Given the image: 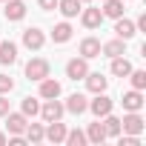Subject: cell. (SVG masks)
<instances>
[{
    "label": "cell",
    "mask_w": 146,
    "mask_h": 146,
    "mask_svg": "<svg viewBox=\"0 0 146 146\" xmlns=\"http://www.w3.org/2000/svg\"><path fill=\"white\" fill-rule=\"evenodd\" d=\"M49 75H52V66H49L46 57H32V60L26 63V78H29V80L40 83V80L49 78Z\"/></svg>",
    "instance_id": "cell-1"
},
{
    "label": "cell",
    "mask_w": 146,
    "mask_h": 146,
    "mask_svg": "<svg viewBox=\"0 0 146 146\" xmlns=\"http://www.w3.org/2000/svg\"><path fill=\"white\" fill-rule=\"evenodd\" d=\"M86 112H92L95 117H106L109 112H115V100H112L106 92H98L95 100H89V109H86Z\"/></svg>",
    "instance_id": "cell-2"
},
{
    "label": "cell",
    "mask_w": 146,
    "mask_h": 146,
    "mask_svg": "<svg viewBox=\"0 0 146 146\" xmlns=\"http://www.w3.org/2000/svg\"><path fill=\"white\" fill-rule=\"evenodd\" d=\"M146 129V120L140 117V112H126L123 120H120V132L123 135H143Z\"/></svg>",
    "instance_id": "cell-3"
},
{
    "label": "cell",
    "mask_w": 146,
    "mask_h": 146,
    "mask_svg": "<svg viewBox=\"0 0 146 146\" xmlns=\"http://www.w3.org/2000/svg\"><path fill=\"white\" fill-rule=\"evenodd\" d=\"M86 75H89V60H86V57H72V60L66 63V78H69V80L78 83V80H83Z\"/></svg>",
    "instance_id": "cell-4"
},
{
    "label": "cell",
    "mask_w": 146,
    "mask_h": 146,
    "mask_svg": "<svg viewBox=\"0 0 146 146\" xmlns=\"http://www.w3.org/2000/svg\"><path fill=\"white\" fill-rule=\"evenodd\" d=\"M23 46H26L29 52H40V49L46 46V35H43V29L29 26V29L23 32Z\"/></svg>",
    "instance_id": "cell-5"
},
{
    "label": "cell",
    "mask_w": 146,
    "mask_h": 146,
    "mask_svg": "<svg viewBox=\"0 0 146 146\" xmlns=\"http://www.w3.org/2000/svg\"><path fill=\"white\" fill-rule=\"evenodd\" d=\"M37 115H40L46 123H52V120H60V117L66 115V109H63V103H60L57 98H49V100L40 106V112H37Z\"/></svg>",
    "instance_id": "cell-6"
},
{
    "label": "cell",
    "mask_w": 146,
    "mask_h": 146,
    "mask_svg": "<svg viewBox=\"0 0 146 146\" xmlns=\"http://www.w3.org/2000/svg\"><path fill=\"white\" fill-rule=\"evenodd\" d=\"M143 92L140 89H129V92H123V98H120V106H123V112H140L143 109Z\"/></svg>",
    "instance_id": "cell-7"
},
{
    "label": "cell",
    "mask_w": 146,
    "mask_h": 146,
    "mask_svg": "<svg viewBox=\"0 0 146 146\" xmlns=\"http://www.w3.org/2000/svg\"><path fill=\"white\" fill-rule=\"evenodd\" d=\"M26 123H29V117L23 112H9L6 115V132L9 135H23L26 132Z\"/></svg>",
    "instance_id": "cell-8"
},
{
    "label": "cell",
    "mask_w": 146,
    "mask_h": 146,
    "mask_svg": "<svg viewBox=\"0 0 146 146\" xmlns=\"http://www.w3.org/2000/svg\"><path fill=\"white\" fill-rule=\"evenodd\" d=\"M63 137H66V123H60V120H52V123H46V129H43V140H49V143H63Z\"/></svg>",
    "instance_id": "cell-9"
},
{
    "label": "cell",
    "mask_w": 146,
    "mask_h": 146,
    "mask_svg": "<svg viewBox=\"0 0 146 146\" xmlns=\"http://www.w3.org/2000/svg\"><path fill=\"white\" fill-rule=\"evenodd\" d=\"M63 109H66L69 115H83V112L89 109V100H86V95H80V92H75V95H69V98H66V103H63Z\"/></svg>",
    "instance_id": "cell-10"
},
{
    "label": "cell",
    "mask_w": 146,
    "mask_h": 146,
    "mask_svg": "<svg viewBox=\"0 0 146 146\" xmlns=\"http://www.w3.org/2000/svg\"><path fill=\"white\" fill-rule=\"evenodd\" d=\"M3 15H6V20H9V23H17V20H23V17H26V3H23V0H6Z\"/></svg>",
    "instance_id": "cell-11"
},
{
    "label": "cell",
    "mask_w": 146,
    "mask_h": 146,
    "mask_svg": "<svg viewBox=\"0 0 146 146\" xmlns=\"http://www.w3.org/2000/svg\"><path fill=\"white\" fill-rule=\"evenodd\" d=\"M115 35H117L120 40H132V37L137 35L135 20H129V17H117V20H115Z\"/></svg>",
    "instance_id": "cell-12"
},
{
    "label": "cell",
    "mask_w": 146,
    "mask_h": 146,
    "mask_svg": "<svg viewBox=\"0 0 146 146\" xmlns=\"http://www.w3.org/2000/svg\"><path fill=\"white\" fill-rule=\"evenodd\" d=\"M78 52H80V57L95 60V57H100V40H98V37H83Z\"/></svg>",
    "instance_id": "cell-13"
},
{
    "label": "cell",
    "mask_w": 146,
    "mask_h": 146,
    "mask_svg": "<svg viewBox=\"0 0 146 146\" xmlns=\"http://www.w3.org/2000/svg\"><path fill=\"white\" fill-rule=\"evenodd\" d=\"M100 54L103 57H120V54H126V40H120V37H115V40H109V43H100Z\"/></svg>",
    "instance_id": "cell-14"
},
{
    "label": "cell",
    "mask_w": 146,
    "mask_h": 146,
    "mask_svg": "<svg viewBox=\"0 0 146 146\" xmlns=\"http://www.w3.org/2000/svg\"><path fill=\"white\" fill-rule=\"evenodd\" d=\"M60 92H63V86H60V80H54L52 75L40 80V98H43V100H49V98H60Z\"/></svg>",
    "instance_id": "cell-15"
},
{
    "label": "cell",
    "mask_w": 146,
    "mask_h": 146,
    "mask_svg": "<svg viewBox=\"0 0 146 146\" xmlns=\"http://www.w3.org/2000/svg\"><path fill=\"white\" fill-rule=\"evenodd\" d=\"M12 63H17V43L0 40V66H12Z\"/></svg>",
    "instance_id": "cell-16"
},
{
    "label": "cell",
    "mask_w": 146,
    "mask_h": 146,
    "mask_svg": "<svg viewBox=\"0 0 146 146\" xmlns=\"http://www.w3.org/2000/svg\"><path fill=\"white\" fill-rule=\"evenodd\" d=\"M83 80H86V89H89L92 95H98V92H106V86H109V78H103L100 72H89V75H86Z\"/></svg>",
    "instance_id": "cell-17"
},
{
    "label": "cell",
    "mask_w": 146,
    "mask_h": 146,
    "mask_svg": "<svg viewBox=\"0 0 146 146\" xmlns=\"http://www.w3.org/2000/svg\"><path fill=\"white\" fill-rule=\"evenodd\" d=\"M80 23L86 26V29H98L100 23H103V12L100 9H80Z\"/></svg>",
    "instance_id": "cell-18"
},
{
    "label": "cell",
    "mask_w": 146,
    "mask_h": 146,
    "mask_svg": "<svg viewBox=\"0 0 146 146\" xmlns=\"http://www.w3.org/2000/svg\"><path fill=\"white\" fill-rule=\"evenodd\" d=\"M80 9H83V3H80V0H57V12H60L66 20L78 17V15H80Z\"/></svg>",
    "instance_id": "cell-19"
},
{
    "label": "cell",
    "mask_w": 146,
    "mask_h": 146,
    "mask_svg": "<svg viewBox=\"0 0 146 146\" xmlns=\"http://www.w3.org/2000/svg\"><path fill=\"white\" fill-rule=\"evenodd\" d=\"M86 140L95 143V146H100V143L106 140V129H103V120H100V117H98L95 123H89V129H86Z\"/></svg>",
    "instance_id": "cell-20"
},
{
    "label": "cell",
    "mask_w": 146,
    "mask_h": 146,
    "mask_svg": "<svg viewBox=\"0 0 146 146\" xmlns=\"http://www.w3.org/2000/svg\"><path fill=\"white\" fill-rule=\"evenodd\" d=\"M100 12H103V17L117 20V17H123V12H126V0H106Z\"/></svg>",
    "instance_id": "cell-21"
},
{
    "label": "cell",
    "mask_w": 146,
    "mask_h": 146,
    "mask_svg": "<svg viewBox=\"0 0 146 146\" xmlns=\"http://www.w3.org/2000/svg\"><path fill=\"white\" fill-rule=\"evenodd\" d=\"M72 32H75L72 23L63 20V23H57V26L52 29V40H54V43H69V40H72Z\"/></svg>",
    "instance_id": "cell-22"
},
{
    "label": "cell",
    "mask_w": 146,
    "mask_h": 146,
    "mask_svg": "<svg viewBox=\"0 0 146 146\" xmlns=\"http://www.w3.org/2000/svg\"><path fill=\"white\" fill-rule=\"evenodd\" d=\"M109 72L115 78H129V72H132V63L120 54V57H112V66H109Z\"/></svg>",
    "instance_id": "cell-23"
},
{
    "label": "cell",
    "mask_w": 146,
    "mask_h": 146,
    "mask_svg": "<svg viewBox=\"0 0 146 146\" xmlns=\"http://www.w3.org/2000/svg\"><path fill=\"white\" fill-rule=\"evenodd\" d=\"M100 120H103L106 137H117V135H120V117H117V115H112V112H109V115H106V117H100Z\"/></svg>",
    "instance_id": "cell-24"
},
{
    "label": "cell",
    "mask_w": 146,
    "mask_h": 146,
    "mask_svg": "<svg viewBox=\"0 0 146 146\" xmlns=\"http://www.w3.org/2000/svg\"><path fill=\"white\" fill-rule=\"evenodd\" d=\"M43 129H46L43 123H26V132L23 135H26L29 143H43Z\"/></svg>",
    "instance_id": "cell-25"
},
{
    "label": "cell",
    "mask_w": 146,
    "mask_h": 146,
    "mask_svg": "<svg viewBox=\"0 0 146 146\" xmlns=\"http://www.w3.org/2000/svg\"><path fill=\"white\" fill-rule=\"evenodd\" d=\"M63 143H66V146H83V143H89V140H86V132H80V129H66Z\"/></svg>",
    "instance_id": "cell-26"
},
{
    "label": "cell",
    "mask_w": 146,
    "mask_h": 146,
    "mask_svg": "<svg viewBox=\"0 0 146 146\" xmlns=\"http://www.w3.org/2000/svg\"><path fill=\"white\" fill-rule=\"evenodd\" d=\"M20 112H23L26 117H37V112H40V100H37V98H23V100H20Z\"/></svg>",
    "instance_id": "cell-27"
},
{
    "label": "cell",
    "mask_w": 146,
    "mask_h": 146,
    "mask_svg": "<svg viewBox=\"0 0 146 146\" xmlns=\"http://www.w3.org/2000/svg\"><path fill=\"white\" fill-rule=\"evenodd\" d=\"M129 83H132V89H146V72L143 69H132L129 72Z\"/></svg>",
    "instance_id": "cell-28"
},
{
    "label": "cell",
    "mask_w": 146,
    "mask_h": 146,
    "mask_svg": "<svg viewBox=\"0 0 146 146\" xmlns=\"http://www.w3.org/2000/svg\"><path fill=\"white\" fill-rule=\"evenodd\" d=\"M117 143L120 146H140V135H117Z\"/></svg>",
    "instance_id": "cell-29"
},
{
    "label": "cell",
    "mask_w": 146,
    "mask_h": 146,
    "mask_svg": "<svg viewBox=\"0 0 146 146\" xmlns=\"http://www.w3.org/2000/svg\"><path fill=\"white\" fill-rule=\"evenodd\" d=\"M12 89H15V80L9 75H0V95H9Z\"/></svg>",
    "instance_id": "cell-30"
},
{
    "label": "cell",
    "mask_w": 146,
    "mask_h": 146,
    "mask_svg": "<svg viewBox=\"0 0 146 146\" xmlns=\"http://www.w3.org/2000/svg\"><path fill=\"white\" fill-rule=\"evenodd\" d=\"M9 112H12V106H9V98H6V95H0V117H6Z\"/></svg>",
    "instance_id": "cell-31"
},
{
    "label": "cell",
    "mask_w": 146,
    "mask_h": 146,
    "mask_svg": "<svg viewBox=\"0 0 146 146\" xmlns=\"http://www.w3.org/2000/svg\"><path fill=\"white\" fill-rule=\"evenodd\" d=\"M40 3V9L43 12H52V9H57V0H37Z\"/></svg>",
    "instance_id": "cell-32"
},
{
    "label": "cell",
    "mask_w": 146,
    "mask_h": 146,
    "mask_svg": "<svg viewBox=\"0 0 146 146\" xmlns=\"http://www.w3.org/2000/svg\"><path fill=\"white\" fill-rule=\"evenodd\" d=\"M6 137H9L6 132H0V146H6Z\"/></svg>",
    "instance_id": "cell-33"
},
{
    "label": "cell",
    "mask_w": 146,
    "mask_h": 146,
    "mask_svg": "<svg viewBox=\"0 0 146 146\" xmlns=\"http://www.w3.org/2000/svg\"><path fill=\"white\" fill-rule=\"evenodd\" d=\"M80 3H92V0H80Z\"/></svg>",
    "instance_id": "cell-34"
},
{
    "label": "cell",
    "mask_w": 146,
    "mask_h": 146,
    "mask_svg": "<svg viewBox=\"0 0 146 146\" xmlns=\"http://www.w3.org/2000/svg\"><path fill=\"white\" fill-rule=\"evenodd\" d=\"M3 3H6V0H3Z\"/></svg>",
    "instance_id": "cell-35"
}]
</instances>
